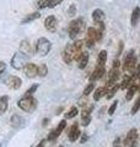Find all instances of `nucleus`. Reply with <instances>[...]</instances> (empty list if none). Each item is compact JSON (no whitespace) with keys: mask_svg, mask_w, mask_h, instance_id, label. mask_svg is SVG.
Segmentation results:
<instances>
[{"mask_svg":"<svg viewBox=\"0 0 140 147\" xmlns=\"http://www.w3.org/2000/svg\"><path fill=\"white\" fill-rule=\"evenodd\" d=\"M62 58L65 64H71L74 61V57H73V50H71V44H68L62 52Z\"/></svg>","mask_w":140,"mask_h":147,"instance_id":"ddd939ff","label":"nucleus"},{"mask_svg":"<svg viewBox=\"0 0 140 147\" xmlns=\"http://www.w3.org/2000/svg\"><path fill=\"white\" fill-rule=\"evenodd\" d=\"M23 72H25V75L29 77V79H32V77L37 76V70H38V66L36 65L33 63H27L25 66H23Z\"/></svg>","mask_w":140,"mask_h":147,"instance_id":"1a4fd4ad","label":"nucleus"},{"mask_svg":"<svg viewBox=\"0 0 140 147\" xmlns=\"http://www.w3.org/2000/svg\"><path fill=\"white\" fill-rule=\"evenodd\" d=\"M92 20L96 22V24H99V22H103L105 20V12L101 10V9H96V10H93L92 12Z\"/></svg>","mask_w":140,"mask_h":147,"instance_id":"4be33fe9","label":"nucleus"},{"mask_svg":"<svg viewBox=\"0 0 140 147\" xmlns=\"http://www.w3.org/2000/svg\"><path fill=\"white\" fill-rule=\"evenodd\" d=\"M58 147H64V146H62V145H59V146H58Z\"/></svg>","mask_w":140,"mask_h":147,"instance_id":"09e8293b","label":"nucleus"},{"mask_svg":"<svg viewBox=\"0 0 140 147\" xmlns=\"http://www.w3.org/2000/svg\"><path fill=\"white\" fill-rule=\"evenodd\" d=\"M93 88H95V84H93V82L88 84V85L85 87V90H84V96H88L90 93H92Z\"/></svg>","mask_w":140,"mask_h":147,"instance_id":"f704fd0d","label":"nucleus"},{"mask_svg":"<svg viewBox=\"0 0 140 147\" xmlns=\"http://www.w3.org/2000/svg\"><path fill=\"white\" fill-rule=\"evenodd\" d=\"M6 85L9 88H11V90H18L21 87L22 85V81L21 79L18 76H9L7 77V80H6Z\"/></svg>","mask_w":140,"mask_h":147,"instance_id":"9d476101","label":"nucleus"},{"mask_svg":"<svg viewBox=\"0 0 140 147\" xmlns=\"http://www.w3.org/2000/svg\"><path fill=\"white\" fill-rule=\"evenodd\" d=\"M50 0H37V7L38 9H46L49 6Z\"/></svg>","mask_w":140,"mask_h":147,"instance_id":"2f4dec72","label":"nucleus"},{"mask_svg":"<svg viewBox=\"0 0 140 147\" xmlns=\"http://www.w3.org/2000/svg\"><path fill=\"white\" fill-rule=\"evenodd\" d=\"M119 90V84H116L112 88H109L108 91H107V93H106V98L107 99H112L113 98V96L117 93V91Z\"/></svg>","mask_w":140,"mask_h":147,"instance_id":"c756f323","label":"nucleus"},{"mask_svg":"<svg viewBox=\"0 0 140 147\" xmlns=\"http://www.w3.org/2000/svg\"><path fill=\"white\" fill-rule=\"evenodd\" d=\"M79 136H80V130H79V124L77 123H74L71 127H70V130L68 132V137H69V140L74 142V141H76L79 139Z\"/></svg>","mask_w":140,"mask_h":147,"instance_id":"2eb2a0df","label":"nucleus"},{"mask_svg":"<svg viewBox=\"0 0 140 147\" xmlns=\"http://www.w3.org/2000/svg\"><path fill=\"white\" fill-rule=\"evenodd\" d=\"M9 108V97L7 96H3L0 97V117Z\"/></svg>","mask_w":140,"mask_h":147,"instance_id":"5701e85b","label":"nucleus"},{"mask_svg":"<svg viewBox=\"0 0 140 147\" xmlns=\"http://www.w3.org/2000/svg\"><path fill=\"white\" fill-rule=\"evenodd\" d=\"M123 48H124V43L123 42H119V48H118V52H117V55H119L122 54V50H123Z\"/></svg>","mask_w":140,"mask_h":147,"instance_id":"37998d69","label":"nucleus"},{"mask_svg":"<svg viewBox=\"0 0 140 147\" xmlns=\"http://www.w3.org/2000/svg\"><path fill=\"white\" fill-rule=\"evenodd\" d=\"M39 17H41V13H39V12H31V13H29V15H26L25 17L22 18L21 24H22V25L29 24V22L35 21V20H37V18H39Z\"/></svg>","mask_w":140,"mask_h":147,"instance_id":"b1692460","label":"nucleus"},{"mask_svg":"<svg viewBox=\"0 0 140 147\" xmlns=\"http://www.w3.org/2000/svg\"><path fill=\"white\" fill-rule=\"evenodd\" d=\"M122 146H123V142H122V139H120V137H117L113 142V145H112V147H122Z\"/></svg>","mask_w":140,"mask_h":147,"instance_id":"ea45409f","label":"nucleus"},{"mask_svg":"<svg viewBox=\"0 0 140 147\" xmlns=\"http://www.w3.org/2000/svg\"><path fill=\"white\" fill-rule=\"evenodd\" d=\"M137 142H138V130L133 127L128 131V134L123 141V145L124 147H137Z\"/></svg>","mask_w":140,"mask_h":147,"instance_id":"423d86ee","label":"nucleus"},{"mask_svg":"<svg viewBox=\"0 0 140 147\" xmlns=\"http://www.w3.org/2000/svg\"><path fill=\"white\" fill-rule=\"evenodd\" d=\"M95 43H96V28L90 27V28H87V36L85 39V44L88 48H91V47H93Z\"/></svg>","mask_w":140,"mask_h":147,"instance_id":"f8f14e48","label":"nucleus"},{"mask_svg":"<svg viewBox=\"0 0 140 147\" xmlns=\"http://www.w3.org/2000/svg\"><path fill=\"white\" fill-rule=\"evenodd\" d=\"M134 79L135 80H140V64H138V65H137V69H135V72H134Z\"/></svg>","mask_w":140,"mask_h":147,"instance_id":"58836bf2","label":"nucleus"},{"mask_svg":"<svg viewBox=\"0 0 140 147\" xmlns=\"http://www.w3.org/2000/svg\"><path fill=\"white\" fill-rule=\"evenodd\" d=\"M139 110H140V96L138 97V99L135 100V103H134V105H133V108H132V110H130V112H132V114L134 115V114H137Z\"/></svg>","mask_w":140,"mask_h":147,"instance_id":"473e14b6","label":"nucleus"},{"mask_svg":"<svg viewBox=\"0 0 140 147\" xmlns=\"http://www.w3.org/2000/svg\"><path fill=\"white\" fill-rule=\"evenodd\" d=\"M133 82H135V79H134V76L133 75H125L123 76V80L122 82L119 84V88L120 90H125V88H128V87L133 84Z\"/></svg>","mask_w":140,"mask_h":147,"instance_id":"a211bd4d","label":"nucleus"},{"mask_svg":"<svg viewBox=\"0 0 140 147\" xmlns=\"http://www.w3.org/2000/svg\"><path fill=\"white\" fill-rule=\"evenodd\" d=\"M138 91H139V84H137V82H133V84L129 86V90L127 92V94H125V99H127V100H132Z\"/></svg>","mask_w":140,"mask_h":147,"instance_id":"6ab92c4d","label":"nucleus"},{"mask_svg":"<svg viewBox=\"0 0 140 147\" xmlns=\"http://www.w3.org/2000/svg\"><path fill=\"white\" fill-rule=\"evenodd\" d=\"M5 69H6V64L3 63V61H0V75L5 71Z\"/></svg>","mask_w":140,"mask_h":147,"instance_id":"c03bdc74","label":"nucleus"},{"mask_svg":"<svg viewBox=\"0 0 140 147\" xmlns=\"http://www.w3.org/2000/svg\"><path fill=\"white\" fill-rule=\"evenodd\" d=\"M65 126H67V121H65V119H63V120L58 124V126L55 127V129H53V130L49 132V135H48V137H47V140H48V141H53L55 139H58V137L60 136V134L64 131Z\"/></svg>","mask_w":140,"mask_h":147,"instance_id":"0eeeda50","label":"nucleus"},{"mask_svg":"<svg viewBox=\"0 0 140 147\" xmlns=\"http://www.w3.org/2000/svg\"><path fill=\"white\" fill-rule=\"evenodd\" d=\"M119 79H120L119 69H111V71L108 74V81H107V84H118Z\"/></svg>","mask_w":140,"mask_h":147,"instance_id":"f3484780","label":"nucleus"},{"mask_svg":"<svg viewBox=\"0 0 140 147\" xmlns=\"http://www.w3.org/2000/svg\"><path fill=\"white\" fill-rule=\"evenodd\" d=\"M137 57H135V53L133 49H130L129 52L127 53L124 58V61L122 64V67H123V71H125L128 75H134L135 72V69H137Z\"/></svg>","mask_w":140,"mask_h":147,"instance_id":"f257e3e1","label":"nucleus"},{"mask_svg":"<svg viewBox=\"0 0 140 147\" xmlns=\"http://www.w3.org/2000/svg\"><path fill=\"white\" fill-rule=\"evenodd\" d=\"M84 28H85V21H84L82 18H75V20H73L69 24V27H68L69 37L71 39L76 38V37L84 31Z\"/></svg>","mask_w":140,"mask_h":147,"instance_id":"f03ea898","label":"nucleus"},{"mask_svg":"<svg viewBox=\"0 0 140 147\" xmlns=\"http://www.w3.org/2000/svg\"><path fill=\"white\" fill-rule=\"evenodd\" d=\"M27 63H29V55L23 54L21 52H16L11 58V66L15 70H22Z\"/></svg>","mask_w":140,"mask_h":147,"instance_id":"39448f33","label":"nucleus"},{"mask_svg":"<svg viewBox=\"0 0 140 147\" xmlns=\"http://www.w3.org/2000/svg\"><path fill=\"white\" fill-rule=\"evenodd\" d=\"M77 105L81 107L82 109L87 107V96H82V97L77 100Z\"/></svg>","mask_w":140,"mask_h":147,"instance_id":"72a5a7b5","label":"nucleus"},{"mask_svg":"<svg viewBox=\"0 0 140 147\" xmlns=\"http://www.w3.org/2000/svg\"><path fill=\"white\" fill-rule=\"evenodd\" d=\"M37 88H38V85H33V86H31L29 90L26 91V93H25V96H32L35 93V92L37 91Z\"/></svg>","mask_w":140,"mask_h":147,"instance_id":"c9c22d12","label":"nucleus"},{"mask_svg":"<svg viewBox=\"0 0 140 147\" xmlns=\"http://www.w3.org/2000/svg\"><path fill=\"white\" fill-rule=\"evenodd\" d=\"M48 74V66L46 64H42V65L38 66V70H37V76H41V77H44L47 76Z\"/></svg>","mask_w":140,"mask_h":147,"instance_id":"7c9ffc66","label":"nucleus"},{"mask_svg":"<svg viewBox=\"0 0 140 147\" xmlns=\"http://www.w3.org/2000/svg\"><path fill=\"white\" fill-rule=\"evenodd\" d=\"M117 107H118V100H114L113 104H112L109 107V109H108V114H109V115H113V113L116 112Z\"/></svg>","mask_w":140,"mask_h":147,"instance_id":"e433bc0d","label":"nucleus"},{"mask_svg":"<svg viewBox=\"0 0 140 147\" xmlns=\"http://www.w3.org/2000/svg\"><path fill=\"white\" fill-rule=\"evenodd\" d=\"M17 107L23 112H33L37 107V100L33 96H23V97L17 102Z\"/></svg>","mask_w":140,"mask_h":147,"instance_id":"7ed1b4c3","label":"nucleus"},{"mask_svg":"<svg viewBox=\"0 0 140 147\" xmlns=\"http://www.w3.org/2000/svg\"><path fill=\"white\" fill-rule=\"evenodd\" d=\"M57 25H58V20H57V17H54V16H48L44 20V27L49 32H55Z\"/></svg>","mask_w":140,"mask_h":147,"instance_id":"4468645a","label":"nucleus"},{"mask_svg":"<svg viewBox=\"0 0 140 147\" xmlns=\"http://www.w3.org/2000/svg\"><path fill=\"white\" fill-rule=\"evenodd\" d=\"M50 48H52L50 40L47 39L46 37H41V38H38L36 42L35 52L38 55H41V57H46V55L50 52Z\"/></svg>","mask_w":140,"mask_h":147,"instance_id":"20e7f679","label":"nucleus"},{"mask_svg":"<svg viewBox=\"0 0 140 147\" xmlns=\"http://www.w3.org/2000/svg\"><path fill=\"white\" fill-rule=\"evenodd\" d=\"M105 74H106V69H105V66L97 65V66L95 67V70H93L92 74H91L90 81H91V82H95V81H97V80L102 79V77L105 76Z\"/></svg>","mask_w":140,"mask_h":147,"instance_id":"9b49d317","label":"nucleus"},{"mask_svg":"<svg viewBox=\"0 0 140 147\" xmlns=\"http://www.w3.org/2000/svg\"><path fill=\"white\" fill-rule=\"evenodd\" d=\"M75 13H76V6L74 5V4H71L70 7H69V10H68V15L69 16H74Z\"/></svg>","mask_w":140,"mask_h":147,"instance_id":"4c0bfd02","label":"nucleus"},{"mask_svg":"<svg viewBox=\"0 0 140 147\" xmlns=\"http://www.w3.org/2000/svg\"><path fill=\"white\" fill-rule=\"evenodd\" d=\"M139 21H140V7L137 6L133 10L132 12V17H130V24H132L133 27H135L138 24H139Z\"/></svg>","mask_w":140,"mask_h":147,"instance_id":"412c9836","label":"nucleus"},{"mask_svg":"<svg viewBox=\"0 0 140 147\" xmlns=\"http://www.w3.org/2000/svg\"><path fill=\"white\" fill-rule=\"evenodd\" d=\"M107 61V52L106 50H101L99 57H97V65L100 66H105V64Z\"/></svg>","mask_w":140,"mask_h":147,"instance_id":"cd10ccee","label":"nucleus"},{"mask_svg":"<svg viewBox=\"0 0 140 147\" xmlns=\"http://www.w3.org/2000/svg\"><path fill=\"white\" fill-rule=\"evenodd\" d=\"M107 93V90L106 87H99V88H96L95 92H93V99L95 100H100L103 96H106Z\"/></svg>","mask_w":140,"mask_h":147,"instance_id":"a878e982","label":"nucleus"},{"mask_svg":"<svg viewBox=\"0 0 140 147\" xmlns=\"http://www.w3.org/2000/svg\"><path fill=\"white\" fill-rule=\"evenodd\" d=\"M44 144H46V140H42V141H41V144L38 145V147H43V146H44Z\"/></svg>","mask_w":140,"mask_h":147,"instance_id":"49530a36","label":"nucleus"},{"mask_svg":"<svg viewBox=\"0 0 140 147\" xmlns=\"http://www.w3.org/2000/svg\"><path fill=\"white\" fill-rule=\"evenodd\" d=\"M87 139H88V136H87V135H82V136H81V140H80V141H81V144H85V142L87 141Z\"/></svg>","mask_w":140,"mask_h":147,"instance_id":"a18cd8bd","label":"nucleus"},{"mask_svg":"<svg viewBox=\"0 0 140 147\" xmlns=\"http://www.w3.org/2000/svg\"><path fill=\"white\" fill-rule=\"evenodd\" d=\"M48 121H49V120H48V119H44V120H43V126H46V125H47V124H48Z\"/></svg>","mask_w":140,"mask_h":147,"instance_id":"de8ad7c7","label":"nucleus"},{"mask_svg":"<svg viewBox=\"0 0 140 147\" xmlns=\"http://www.w3.org/2000/svg\"><path fill=\"white\" fill-rule=\"evenodd\" d=\"M32 50H35V48H32V45H31V43L29 42V40L27 39L22 40L21 44H20V52L26 54V55H30L32 53Z\"/></svg>","mask_w":140,"mask_h":147,"instance_id":"aec40b11","label":"nucleus"},{"mask_svg":"<svg viewBox=\"0 0 140 147\" xmlns=\"http://www.w3.org/2000/svg\"><path fill=\"white\" fill-rule=\"evenodd\" d=\"M79 67L80 69H85L87 66V64H88V53L87 52H82L81 54V57L79 58Z\"/></svg>","mask_w":140,"mask_h":147,"instance_id":"393cba45","label":"nucleus"},{"mask_svg":"<svg viewBox=\"0 0 140 147\" xmlns=\"http://www.w3.org/2000/svg\"><path fill=\"white\" fill-rule=\"evenodd\" d=\"M77 113H79L77 107H71L67 113H65L64 118H65V119H73V118H75V117L77 115Z\"/></svg>","mask_w":140,"mask_h":147,"instance_id":"c85d7f7f","label":"nucleus"},{"mask_svg":"<svg viewBox=\"0 0 140 147\" xmlns=\"http://www.w3.org/2000/svg\"><path fill=\"white\" fill-rule=\"evenodd\" d=\"M82 45H84V40H75L74 43H71V50H73V57L74 60H79V58L82 54Z\"/></svg>","mask_w":140,"mask_h":147,"instance_id":"6e6552de","label":"nucleus"},{"mask_svg":"<svg viewBox=\"0 0 140 147\" xmlns=\"http://www.w3.org/2000/svg\"><path fill=\"white\" fill-rule=\"evenodd\" d=\"M92 109L93 107H90L88 109L86 108H84L82 109V112H81V124L84 126H87L88 124L91 123V112H92Z\"/></svg>","mask_w":140,"mask_h":147,"instance_id":"dca6fc26","label":"nucleus"},{"mask_svg":"<svg viewBox=\"0 0 140 147\" xmlns=\"http://www.w3.org/2000/svg\"><path fill=\"white\" fill-rule=\"evenodd\" d=\"M10 124H11V126H14V127H18V126H21L22 124H23V119H22L20 115L15 114V115H12V117H11V119H10Z\"/></svg>","mask_w":140,"mask_h":147,"instance_id":"bb28decb","label":"nucleus"},{"mask_svg":"<svg viewBox=\"0 0 140 147\" xmlns=\"http://www.w3.org/2000/svg\"><path fill=\"white\" fill-rule=\"evenodd\" d=\"M63 0H50V3H49V6L48 7H50V9H53V7H55L57 5H59L60 3H62Z\"/></svg>","mask_w":140,"mask_h":147,"instance_id":"a19ab883","label":"nucleus"},{"mask_svg":"<svg viewBox=\"0 0 140 147\" xmlns=\"http://www.w3.org/2000/svg\"><path fill=\"white\" fill-rule=\"evenodd\" d=\"M119 67H120V61L118 60V59H116L113 65H112V69H119Z\"/></svg>","mask_w":140,"mask_h":147,"instance_id":"79ce46f5","label":"nucleus"}]
</instances>
